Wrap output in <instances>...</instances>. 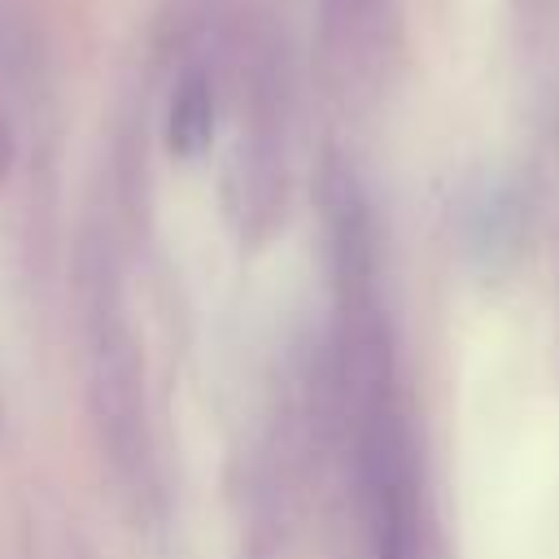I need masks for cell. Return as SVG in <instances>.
I'll use <instances>...</instances> for the list:
<instances>
[{
	"label": "cell",
	"mask_w": 559,
	"mask_h": 559,
	"mask_svg": "<svg viewBox=\"0 0 559 559\" xmlns=\"http://www.w3.org/2000/svg\"><path fill=\"white\" fill-rule=\"evenodd\" d=\"M358 502L371 550L380 559H406L415 537V472L389 397L358 411Z\"/></svg>",
	"instance_id": "obj_1"
},
{
	"label": "cell",
	"mask_w": 559,
	"mask_h": 559,
	"mask_svg": "<svg viewBox=\"0 0 559 559\" xmlns=\"http://www.w3.org/2000/svg\"><path fill=\"white\" fill-rule=\"evenodd\" d=\"M96 415L118 459H131L140 437V358L127 332H105L96 345Z\"/></svg>",
	"instance_id": "obj_2"
},
{
	"label": "cell",
	"mask_w": 559,
	"mask_h": 559,
	"mask_svg": "<svg viewBox=\"0 0 559 559\" xmlns=\"http://www.w3.org/2000/svg\"><path fill=\"white\" fill-rule=\"evenodd\" d=\"M210 135H214V92H210L205 74H188L170 96L166 144L175 157H197V153H205Z\"/></svg>",
	"instance_id": "obj_3"
}]
</instances>
